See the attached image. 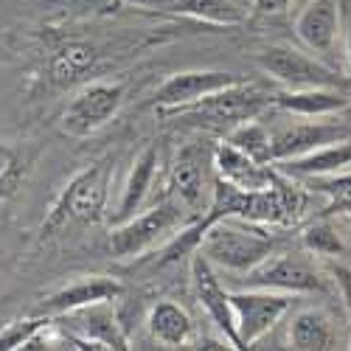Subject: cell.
I'll list each match as a JSON object with an SVG mask.
<instances>
[{"label":"cell","mask_w":351,"mask_h":351,"mask_svg":"<svg viewBox=\"0 0 351 351\" xmlns=\"http://www.w3.org/2000/svg\"><path fill=\"white\" fill-rule=\"evenodd\" d=\"M273 250H276V237H270L265 225L247 222L239 217H225L211 222L199 242L202 256L233 273H247Z\"/></svg>","instance_id":"2"},{"label":"cell","mask_w":351,"mask_h":351,"mask_svg":"<svg viewBox=\"0 0 351 351\" xmlns=\"http://www.w3.org/2000/svg\"><path fill=\"white\" fill-rule=\"evenodd\" d=\"M239 76L230 71H183L169 76L155 93V104L166 112V110H178L186 107L208 93H217L228 84H237Z\"/></svg>","instance_id":"12"},{"label":"cell","mask_w":351,"mask_h":351,"mask_svg":"<svg viewBox=\"0 0 351 351\" xmlns=\"http://www.w3.org/2000/svg\"><path fill=\"white\" fill-rule=\"evenodd\" d=\"M169 12L189 14L194 20L214 25H237L245 20V12L233 0H171Z\"/></svg>","instance_id":"22"},{"label":"cell","mask_w":351,"mask_h":351,"mask_svg":"<svg viewBox=\"0 0 351 351\" xmlns=\"http://www.w3.org/2000/svg\"><path fill=\"white\" fill-rule=\"evenodd\" d=\"M273 104L281 110L301 115V119H324V115L346 110L351 101L337 87H304V90H284L273 96Z\"/></svg>","instance_id":"18"},{"label":"cell","mask_w":351,"mask_h":351,"mask_svg":"<svg viewBox=\"0 0 351 351\" xmlns=\"http://www.w3.org/2000/svg\"><path fill=\"white\" fill-rule=\"evenodd\" d=\"M245 276V284L253 289H276V292H289V295H301V292H326L329 284L324 273L315 270L306 258L295 253H281L276 250L261 258L256 267H250Z\"/></svg>","instance_id":"7"},{"label":"cell","mask_w":351,"mask_h":351,"mask_svg":"<svg viewBox=\"0 0 351 351\" xmlns=\"http://www.w3.org/2000/svg\"><path fill=\"white\" fill-rule=\"evenodd\" d=\"M273 104V99L258 90L256 84H245L242 79L237 84H228L217 93L202 96L186 107L178 110H166V112H178L180 119H194L199 124H211V127H237L242 121H250L261 110H267Z\"/></svg>","instance_id":"3"},{"label":"cell","mask_w":351,"mask_h":351,"mask_svg":"<svg viewBox=\"0 0 351 351\" xmlns=\"http://www.w3.org/2000/svg\"><path fill=\"white\" fill-rule=\"evenodd\" d=\"M230 306H233V317H237L242 348H253L289 312L292 295L289 292L247 287L242 292H230Z\"/></svg>","instance_id":"8"},{"label":"cell","mask_w":351,"mask_h":351,"mask_svg":"<svg viewBox=\"0 0 351 351\" xmlns=\"http://www.w3.org/2000/svg\"><path fill=\"white\" fill-rule=\"evenodd\" d=\"M253 60L270 79L284 84L287 90H304V87H348L351 84V79L340 76L337 71L326 68L324 62H317L312 56H306L295 48H287V45L261 48Z\"/></svg>","instance_id":"5"},{"label":"cell","mask_w":351,"mask_h":351,"mask_svg":"<svg viewBox=\"0 0 351 351\" xmlns=\"http://www.w3.org/2000/svg\"><path fill=\"white\" fill-rule=\"evenodd\" d=\"M329 273L335 276L337 289H340V295H343V301H346V309H348V326H351V270L343 267V265H329Z\"/></svg>","instance_id":"28"},{"label":"cell","mask_w":351,"mask_h":351,"mask_svg":"<svg viewBox=\"0 0 351 351\" xmlns=\"http://www.w3.org/2000/svg\"><path fill=\"white\" fill-rule=\"evenodd\" d=\"M146 324H149V335L169 346V348H180V346H191L194 343V324L191 317L183 306L171 304V301H158L146 317Z\"/></svg>","instance_id":"19"},{"label":"cell","mask_w":351,"mask_h":351,"mask_svg":"<svg viewBox=\"0 0 351 351\" xmlns=\"http://www.w3.org/2000/svg\"><path fill=\"white\" fill-rule=\"evenodd\" d=\"M292 0H253V6L258 14H281L289 9Z\"/></svg>","instance_id":"29"},{"label":"cell","mask_w":351,"mask_h":351,"mask_svg":"<svg viewBox=\"0 0 351 351\" xmlns=\"http://www.w3.org/2000/svg\"><path fill=\"white\" fill-rule=\"evenodd\" d=\"M346 60H348V68H351V20H348V32H346Z\"/></svg>","instance_id":"31"},{"label":"cell","mask_w":351,"mask_h":351,"mask_svg":"<svg viewBox=\"0 0 351 351\" xmlns=\"http://www.w3.org/2000/svg\"><path fill=\"white\" fill-rule=\"evenodd\" d=\"M228 143H233L237 149H242L245 155H250L258 163H273V135L256 119L233 127L230 135H228Z\"/></svg>","instance_id":"24"},{"label":"cell","mask_w":351,"mask_h":351,"mask_svg":"<svg viewBox=\"0 0 351 351\" xmlns=\"http://www.w3.org/2000/svg\"><path fill=\"white\" fill-rule=\"evenodd\" d=\"M306 189L315 194H324L329 202L324 214H351V171H335V174H315L304 178Z\"/></svg>","instance_id":"23"},{"label":"cell","mask_w":351,"mask_h":351,"mask_svg":"<svg viewBox=\"0 0 351 351\" xmlns=\"http://www.w3.org/2000/svg\"><path fill=\"white\" fill-rule=\"evenodd\" d=\"M289 348H298V351L337 348V335L332 320L320 309H301L289 324Z\"/></svg>","instance_id":"20"},{"label":"cell","mask_w":351,"mask_h":351,"mask_svg":"<svg viewBox=\"0 0 351 351\" xmlns=\"http://www.w3.org/2000/svg\"><path fill=\"white\" fill-rule=\"evenodd\" d=\"M214 171H217V178L233 183L242 191L267 189L276 178V169H270L267 163L253 160L250 155H245L242 149H237V146L228 143V141L214 146Z\"/></svg>","instance_id":"14"},{"label":"cell","mask_w":351,"mask_h":351,"mask_svg":"<svg viewBox=\"0 0 351 351\" xmlns=\"http://www.w3.org/2000/svg\"><path fill=\"white\" fill-rule=\"evenodd\" d=\"M23 174H25V169H23L20 155L12 149V146L0 143V208L17 194L20 183H23Z\"/></svg>","instance_id":"27"},{"label":"cell","mask_w":351,"mask_h":351,"mask_svg":"<svg viewBox=\"0 0 351 351\" xmlns=\"http://www.w3.org/2000/svg\"><path fill=\"white\" fill-rule=\"evenodd\" d=\"M124 295V284L119 278H110V276H87L79 278L62 289H56L53 295H48L43 301V315L48 317H60L84 306H96V304H110L115 298Z\"/></svg>","instance_id":"11"},{"label":"cell","mask_w":351,"mask_h":351,"mask_svg":"<svg viewBox=\"0 0 351 351\" xmlns=\"http://www.w3.org/2000/svg\"><path fill=\"white\" fill-rule=\"evenodd\" d=\"M304 247L312 253V256H320V258H337L346 253V245L340 239V233L329 225V222H315L304 230L301 237Z\"/></svg>","instance_id":"25"},{"label":"cell","mask_w":351,"mask_h":351,"mask_svg":"<svg viewBox=\"0 0 351 351\" xmlns=\"http://www.w3.org/2000/svg\"><path fill=\"white\" fill-rule=\"evenodd\" d=\"M96 65V51L87 45V43H71L65 48H60L53 53V60H51V79L56 84H73L79 82L84 73H90Z\"/></svg>","instance_id":"21"},{"label":"cell","mask_w":351,"mask_h":351,"mask_svg":"<svg viewBox=\"0 0 351 351\" xmlns=\"http://www.w3.org/2000/svg\"><path fill=\"white\" fill-rule=\"evenodd\" d=\"M124 104L121 82H90L71 99L62 112V132L71 138H87L99 132Z\"/></svg>","instance_id":"6"},{"label":"cell","mask_w":351,"mask_h":351,"mask_svg":"<svg viewBox=\"0 0 351 351\" xmlns=\"http://www.w3.org/2000/svg\"><path fill=\"white\" fill-rule=\"evenodd\" d=\"M121 3H127L132 9H163V12H169L171 0H121Z\"/></svg>","instance_id":"30"},{"label":"cell","mask_w":351,"mask_h":351,"mask_svg":"<svg viewBox=\"0 0 351 351\" xmlns=\"http://www.w3.org/2000/svg\"><path fill=\"white\" fill-rule=\"evenodd\" d=\"M337 141H351V127L346 124H324V121H304V124H292L273 135V163L287 160L320 146H329Z\"/></svg>","instance_id":"13"},{"label":"cell","mask_w":351,"mask_h":351,"mask_svg":"<svg viewBox=\"0 0 351 351\" xmlns=\"http://www.w3.org/2000/svg\"><path fill=\"white\" fill-rule=\"evenodd\" d=\"M158 163H160V152L155 146H146V149L135 158L130 174H127V183L121 189V199L115 206V214H112V225H119L124 219H130L135 211H141L146 194L152 189V180L158 174Z\"/></svg>","instance_id":"16"},{"label":"cell","mask_w":351,"mask_h":351,"mask_svg":"<svg viewBox=\"0 0 351 351\" xmlns=\"http://www.w3.org/2000/svg\"><path fill=\"white\" fill-rule=\"evenodd\" d=\"M191 278H194L197 301L202 309H206V315L211 317V324L217 326L219 337H225L230 343V348H242V340L237 332V317H233V306H230V292H225L217 273L211 270V261L199 250L191 258Z\"/></svg>","instance_id":"10"},{"label":"cell","mask_w":351,"mask_h":351,"mask_svg":"<svg viewBox=\"0 0 351 351\" xmlns=\"http://www.w3.org/2000/svg\"><path fill=\"white\" fill-rule=\"evenodd\" d=\"M214 169V146L208 141H191L180 146L171 163V191L189 211H199L208 171Z\"/></svg>","instance_id":"9"},{"label":"cell","mask_w":351,"mask_h":351,"mask_svg":"<svg viewBox=\"0 0 351 351\" xmlns=\"http://www.w3.org/2000/svg\"><path fill=\"white\" fill-rule=\"evenodd\" d=\"M273 166H278L281 174L287 178H315V174H335L351 166V141H337L329 146H320V149L287 158V160H276Z\"/></svg>","instance_id":"17"},{"label":"cell","mask_w":351,"mask_h":351,"mask_svg":"<svg viewBox=\"0 0 351 351\" xmlns=\"http://www.w3.org/2000/svg\"><path fill=\"white\" fill-rule=\"evenodd\" d=\"M110 171L112 160H99L82 169L65 183L60 197L53 199L48 217L40 225V239H51L68 225H96L104 217L110 199Z\"/></svg>","instance_id":"1"},{"label":"cell","mask_w":351,"mask_h":351,"mask_svg":"<svg viewBox=\"0 0 351 351\" xmlns=\"http://www.w3.org/2000/svg\"><path fill=\"white\" fill-rule=\"evenodd\" d=\"M45 324H51L48 315H34V317L12 320L6 329H0V351H20Z\"/></svg>","instance_id":"26"},{"label":"cell","mask_w":351,"mask_h":351,"mask_svg":"<svg viewBox=\"0 0 351 351\" xmlns=\"http://www.w3.org/2000/svg\"><path fill=\"white\" fill-rule=\"evenodd\" d=\"M298 40L315 51V53H329L340 34V9L335 0H312V3L298 14L295 23Z\"/></svg>","instance_id":"15"},{"label":"cell","mask_w":351,"mask_h":351,"mask_svg":"<svg viewBox=\"0 0 351 351\" xmlns=\"http://www.w3.org/2000/svg\"><path fill=\"white\" fill-rule=\"evenodd\" d=\"M183 225H186V217H183L180 206H174V202L166 199L160 206L143 211V214H132L130 219L115 225L107 239V247L115 258H135L146 250H152L158 242L174 237Z\"/></svg>","instance_id":"4"}]
</instances>
